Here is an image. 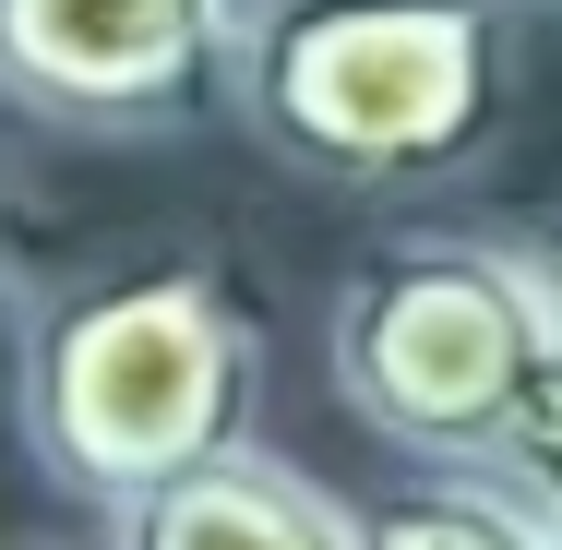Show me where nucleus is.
I'll return each mask as SVG.
<instances>
[{"mask_svg":"<svg viewBox=\"0 0 562 550\" xmlns=\"http://www.w3.org/2000/svg\"><path fill=\"white\" fill-rule=\"evenodd\" d=\"M527 0H251L227 120L324 192H443L503 156Z\"/></svg>","mask_w":562,"mask_h":550,"instance_id":"f257e3e1","label":"nucleus"},{"mask_svg":"<svg viewBox=\"0 0 562 550\" xmlns=\"http://www.w3.org/2000/svg\"><path fill=\"white\" fill-rule=\"evenodd\" d=\"M251 383H263V324L239 312V288L204 251H132L36 300L24 454L72 503L132 515L144 491L251 442Z\"/></svg>","mask_w":562,"mask_h":550,"instance_id":"f03ea898","label":"nucleus"},{"mask_svg":"<svg viewBox=\"0 0 562 550\" xmlns=\"http://www.w3.org/2000/svg\"><path fill=\"white\" fill-rule=\"evenodd\" d=\"M551 347L562 324L527 239L407 227L336 276V395L419 467H503V431Z\"/></svg>","mask_w":562,"mask_h":550,"instance_id":"7ed1b4c3","label":"nucleus"},{"mask_svg":"<svg viewBox=\"0 0 562 550\" xmlns=\"http://www.w3.org/2000/svg\"><path fill=\"white\" fill-rule=\"evenodd\" d=\"M251 0H0V109L85 144H180L227 109Z\"/></svg>","mask_w":562,"mask_h":550,"instance_id":"20e7f679","label":"nucleus"},{"mask_svg":"<svg viewBox=\"0 0 562 550\" xmlns=\"http://www.w3.org/2000/svg\"><path fill=\"white\" fill-rule=\"evenodd\" d=\"M120 550H359V515H347L336 491H312L288 454L227 442L216 467L144 491L120 515Z\"/></svg>","mask_w":562,"mask_h":550,"instance_id":"39448f33","label":"nucleus"},{"mask_svg":"<svg viewBox=\"0 0 562 550\" xmlns=\"http://www.w3.org/2000/svg\"><path fill=\"white\" fill-rule=\"evenodd\" d=\"M359 550H562V515H539L503 467H431L359 503Z\"/></svg>","mask_w":562,"mask_h":550,"instance_id":"423d86ee","label":"nucleus"},{"mask_svg":"<svg viewBox=\"0 0 562 550\" xmlns=\"http://www.w3.org/2000/svg\"><path fill=\"white\" fill-rule=\"evenodd\" d=\"M503 479H515L539 515H562V347H551V371L527 383L515 431H503Z\"/></svg>","mask_w":562,"mask_h":550,"instance_id":"0eeeda50","label":"nucleus"},{"mask_svg":"<svg viewBox=\"0 0 562 550\" xmlns=\"http://www.w3.org/2000/svg\"><path fill=\"white\" fill-rule=\"evenodd\" d=\"M527 263H539V288H551V324H562V216H539V239H527Z\"/></svg>","mask_w":562,"mask_h":550,"instance_id":"6e6552de","label":"nucleus"},{"mask_svg":"<svg viewBox=\"0 0 562 550\" xmlns=\"http://www.w3.org/2000/svg\"><path fill=\"white\" fill-rule=\"evenodd\" d=\"M539 12H562V0H539Z\"/></svg>","mask_w":562,"mask_h":550,"instance_id":"1a4fd4ad","label":"nucleus"},{"mask_svg":"<svg viewBox=\"0 0 562 550\" xmlns=\"http://www.w3.org/2000/svg\"><path fill=\"white\" fill-rule=\"evenodd\" d=\"M12 550H36V539H12Z\"/></svg>","mask_w":562,"mask_h":550,"instance_id":"9d476101","label":"nucleus"}]
</instances>
